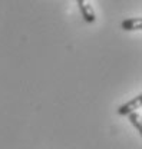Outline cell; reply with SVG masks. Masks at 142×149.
I'll list each match as a JSON object with an SVG mask.
<instances>
[{"label":"cell","mask_w":142,"mask_h":149,"mask_svg":"<svg viewBox=\"0 0 142 149\" xmlns=\"http://www.w3.org/2000/svg\"><path fill=\"white\" fill-rule=\"evenodd\" d=\"M141 103H142V95L139 93V95L135 96L134 99H131V100H128L126 103L121 105V106L118 108V115H121V116H128L129 113L136 112V109H139V108H141Z\"/></svg>","instance_id":"6da1fadb"},{"label":"cell","mask_w":142,"mask_h":149,"mask_svg":"<svg viewBox=\"0 0 142 149\" xmlns=\"http://www.w3.org/2000/svg\"><path fill=\"white\" fill-rule=\"evenodd\" d=\"M78 1V6H79V10H80V15L83 20L86 23H95L96 20V15L93 12V7L90 6L89 0H76Z\"/></svg>","instance_id":"7a4b0ae2"},{"label":"cell","mask_w":142,"mask_h":149,"mask_svg":"<svg viewBox=\"0 0 142 149\" xmlns=\"http://www.w3.org/2000/svg\"><path fill=\"white\" fill-rule=\"evenodd\" d=\"M122 30H128V32H134V30H141L142 29V17H131L125 19L121 23Z\"/></svg>","instance_id":"3957f363"},{"label":"cell","mask_w":142,"mask_h":149,"mask_svg":"<svg viewBox=\"0 0 142 149\" xmlns=\"http://www.w3.org/2000/svg\"><path fill=\"white\" fill-rule=\"evenodd\" d=\"M128 119H129V122L134 125V128L138 130V133H139V135H142L141 115H139L138 112H132V113H129V115H128Z\"/></svg>","instance_id":"277c9868"}]
</instances>
